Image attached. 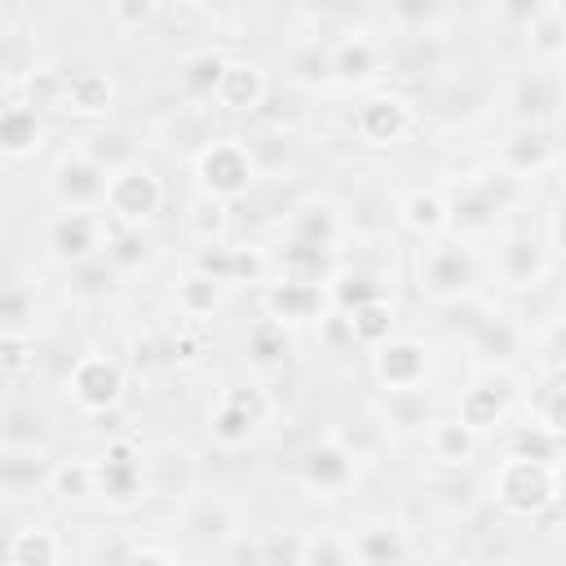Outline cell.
Segmentation results:
<instances>
[{
  "mask_svg": "<svg viewBox=\"0 0 566 566\" xmlns=\"http://www.w3.org/2000/svg\"><path fill=\"white\" fill-rule=\"evenodd\" d=\"M495 500L517 517H539L562 500V473L539 455H509L495 469Z\"/></svg>",
  "mask_w": 566,
  "mask_h": 566,
  "instance_id": "obj_1",
  "label": "cell"
},
{
  "mask_svg": "<svg viewBox=\"0 0 566 566\" xmlns=\"http://www.w3.org/2000/svg\"><path fill=\"white\" fill-rule=\"evenodd\" d=\"M195 181L199 195H212L221 203L243 199L256 181V159L239 137H217L195 155Z\"/></svg>",
  "mask_w": 566,
  "mask_h": 566,
  "instance_id": "obj_2",
  "label": "cell"
},
{
  "mask_svg": "<svg viewBox=\"0 0 566 566\" xmlns=\"http://www.w3.org/2000/svg\"><path fill=\"white\" fill-rule=\"evenodd\" d=\"M429 248L420 252V265H416V279H420V292L433 296V301H455L473 287L478 279V261L469 252L464 239H451V234H438V239H424Z\"/></svg>",
  "mask_w": 566,
  "mask_h": 566,
  "instance_id": "obj_3",
  "label": "cell"
},
{
  "mask_svg": "<svg viewBox=\"0 0 566 566\" xmlns=\"http://www.w3.org/2000/svg\"><path fill=\"white\" fill-rule=\"evenodd\" d=\"M102 203H106V217H115L119 226H142L164 208V181H159L155 168L128 159L115 172H106Z\"/></svg>",
  "mask_w": 566,
  "mask_h": 566,
  "instance_id": "obj_4",
  "label": "cell"
},
{
  "mask_svg": "<svg viewBox=\"0 0 566 566\" xmlns=\"http://www.w3.org/2000/svg\"><path fill=\"white\" fill-rule=\"evenodd\" d=\"M270 411H274V402H270V394L261 385H230V389H221L217 407L208 411L212 442L226 447V451L243 447L248 438H256V429L270 420Z\"/></svg>",
  "mask_w": 566,
  "mask_h": 566,
  "instance_id": "obj_5",
  "label": "cell"
},
{
  "mask_svg": "<svg viewBox=\"0 0 566 566\" xmlns=\"http://www.w3.org/2000/svg\"><path fill=\"white\" fill-rule=\"evenodd\" d=\"M66 394L88 416L111 411L124 398V367L115 358H106V354H80L71 376H66Z\"/></svg>",
  "mask_w": 566,
  "mask_h": 566,
  "instance_id": "obj_6",
  "label": "cell"
},
{
  "mask_svg": "<svg viewBox=\"0 0 566 566\" xmlns=\"http://www.w3.org/2000/svg\"><path fill=\"white\" fill-rule=\"evenodd\" d=\"M106 243H111V230H106V221H102L93 208H66V212L49 226V248H53V256L66 261V265L93 261Z\"/></svg>",
  "mask_w": 566,
  "mask_h": 566,
  "instance_id": "obj_7",
  "label": "cell"
},
{
  "mask_svg": "<svg viewBox=\"0 0 566 566\" xmlns=\"http://www.w3.org/2000/svg\"><path fill=\"white\" fill-rule=\"evenodd\" d=\"M376 380L389 389H420L429 380V345L416 336H385L371 354Z\"/></svg>",
  "mask_w": 566,
  "mask_h": 566,
  "instance_id": "obj_8",
  "label": "cell"
},
{
  "mask_svg": "<svg viewBox=\"0 0 566 566\" xmlns=\"http://www.w3.org/2000/svg\"><path fill=\"white\" fill-rule=\"evenodd\" d=\"M146 491V460L133 442H111L106 455L97 460V495L111 504H133Z\"/></svg>",
  "mask_w": 566,
  "mask_h": 566,
  "instance_id": "obj_9",
  "label": "cell"
},
{
  "mask_svg": "<svg viewBox=\"0 0 566 566\" xmlns=\"http://www.w3.org/2000/svg\"><path fill=\"white\" fill-rule=\"evenodd\" d=\"M327 301H332V287L327 283H301V279H274L270 287H265V314L274 318V323H314V318H323V310H327Z\"/></svg>",
  "mask_w": 566,
  "mask_h": 566,
  "instance_id": "obj_10",
  "label": "cell"
},
{
  "mask_svg": "<svg viewBox=\"0 0 566 566\" xmlns=\"http://www.w3.org/2000/svg\"><path fill=\"white\" fill-rule=\"evenodd\" d=\"M354 128L367 146H394L411 133V106L394 93H376L354 111Z\"/></svg>",
  "mask_w": 566,
  "mask_h": 566,
  "instance_id": "obj_11",
  "label": "cell"
},
{
  "mask_svg": "<svg viewBox=\"0 0 566 566\" xmlns=\"http://www.w3.org/2000/svg\"><path fill=\"white\" fill-rule=\"evenodd\" d=\"M354 464H358V455H354L340 438H327V442H314V447L305 451L301 478H305L310 491L336 495V491H345V486L354 482Z\"/></svg>",
  "mask_w": 566,
  "mask_h": 566,
  "instance_id": "obj_12",
  "label": "cell"
},
{
  "mask_svg": "<svg viewBox=\"0 0 566 566\" xmlns=\"http://www.w3.org/2000/svg\"><path fill=\"white\" fill-rule=\"evenodd\" d=\"M53 195L66 208H93L106 195V168L93 164L84 150H75L66 159H57V168H53Z\"/></svg>",
  "mask_w": 566,
  "mask_h": 566,
  "instance_id": "obj_13",
  "label": "cell"
},
{
  "mask_svg": "<svg viewBox=\"0 0 566 566\" xmlns=\"http://www.w3.org/2000/svg\"><path fill=\"white\" fill-rule=\"evenodd\" d=\"M265 93H270V80H265V71L256 66V62H226V71H221V80H217V93H212V102L221 106V111H234V115H252V111H261V102H265Z\"/></svg>",
  "mask_w": 566,
  "mask_h": 566,
  "instance_id": "obj_14",
  "label": "cell"
},
{
  "mask_svg": "<svg viewBox=\"0 0 566 566\" xmlns=\"http://www.w3.org/2000/svg\"><path fill=\"white\" fill-rule=\"evenodd\" d=\"M509 407H513V385H509L504 376H491V380H473V385L460 394V407H455V416H460L469 429L486 433V429L504 424Z\"/></svg>",
  "mask_w": 566,
  "mask_h": 566,
  "instance_id": "obj_15",
  "label": "cell"
},
{
  "mask_svg": "<svg viewBox=\"0 0 566 566\" xmlns=\"http://www.w3.org/2000/svg\"><path fill=\"white\" fill-rule=\"evenodd\" d=\"M548 274L544 248L535 243V234H509L500 243V279L509 287H539Z\"/></svg>",
  "mask_w": 566,
  "mask_h": 566,
  "instance_id": "obj_16",
  "label": "cell"
},
{
  "mask_svg": "<svg viewBox=\"0 0 566 566\" xmlns=\"http://www.w3.org/2000/svg\"><path fill=\"white\" fill-rule=\"evenodd\" d=\"M62 106H66L71 115H84V119L106 115V111L115 106V80H111L106 71H75V75H66V97H62Z\"/></svg>",
  "mask_w": 566,
  "mask_h": 566,
  "instance_id": "obj_17",
  "label": "cell"
},
{
  "mask_svg": "<svg viewBox=\"0 0 566 566\" xmlns=\"http://www.w3.org/2000/svg\"><path fill=\"white\" fill-rule=\"evenodd\" d=\"M40 137H44V128H40V111H35V106L9 102V106L0 111V150H4L9 159L35 155V150H40Z\"/></svg>",
  "mask_w": 566,
  "mask_h": 566,
  "instance_id": "obj_18",
  "label": "cell"
},
{
  "mask_svg": "<svg viewBox=\"0 0 566 566\" xmlns=\"http://www.w3.org/2000/svg\"><path fill=\"white\" fill-rule=\"evenodd\" d=\"M398 217L411 234L420 239H438L451 230V203L438 195V190H411L402 203H398Z\"/></svg>",
  "mask_w": 566,
  "mask_h": 566,
  "instance_id": "obj_19",
  "label": "cell"
},
{
  "mask_svg": "<svg viewBox=\"0 0 566 566\" xmlns=\"http://www.w3.org/2000/svg\"><path fill=\"white\" fill-rule=\"evenodd\" d=\"M429 455L447 469H464L478 455V429H469L460 416L455 420H433L429 424Z\"/></svg>",
  "mask_w": 566,
  "mask_h": 566,
  "instance_id": "obj_20",
  "label": "cell"
},
{
  "mask_svg": "<svg viewBox=\"0 0 566 566\" xmlns=\"http://www.w3.org/2000/svg\"><path fill=\"white\" fill-rule=\"evenodd\" d=\"M62 557H66V548H62L57 531H49V526H22L4 544V562L9 566H57Z\"/></svg>",
  "mask_w": 566,
  "mask_h": 566,
  "instance_id": "obj_21",
  "label": "cell"
},
{
  "mask_svg": "<svg viewBox=\"0 0 566 566\" xmlns=\"http://www.w3.org/2000/svg\"><path fill=\"white\" fill-rule=\"evenodd\" d=\"M226 279H217V274H208V270H186L181 279H177V287H172V301H177V310L181 314H195V318H208L221 301H226Z\"/></svg>",
  "mask_w": 566,
  "mask_h": 566,
  "instance_id": "obj_22",
  "label": "cell"
},
{
  "mask_svg": "<svg viewBox=\"0 0 566 566\" xmlns=\"http://www.w3.org/2000/svg\"><path fill=\"white\" fill-rule=\"evenodd\" d=\"M349 553H354V562H363V566H389V562L411 557L402 531H398V526H385V522L363 526L358 535H349Z\"/></svg>",
  "mask_w": 566,
  "mask_h": 566,
  "instance_id": "obj_23",
  "label": "cell"
},
{
  "mask_svg": "<svg viewBox=\"0 0 566 566\" xmlns=\"http://www.w3.org/2000/svg\"><path fill=\"white\" fill-rule=\"evenodd\" d=\"M292 239H305V243H318V248H336V239H340L336 203H327V199L301 203L296 217H292Z\"/></svg>",
  "mask_w": 566,
  "mask_h": 566,
  "instance_id": "obj_24",
  "label": "cell"
},
{
  "mask_svg": "<svg viewBox=\"0 0 566 566\" xmlns=\"http://www.w3.org/2000/svg\"><path fill=\"white\" fill-rule=\"evenodd\" d=\"M279 274H283V279H301V283H327V279H332V248L292 239V243L283 248Z\"/></svg>",
  "mask_w": 566,
  "mask_h": 566,
  "instance_id": "obj_25",
  "label": "cell"
},
{
  "mask_svg": "<svg viewBox=\"0 0 566 566\" xmlns=\"http://www.w3.org/2000/svg\"><path fill=\"white\" fill-rule=\"evenodd\" d=\"M345 314V323H349V336H354V345H380L385 336H389V327H394V305L385 301V296H371V301H363V305H354V310H340Z\"/></svg>",
  "mask_w": 566,
  "mask_h": 566,
  "instance_id": "obj_26",
  "label": "cell"
},
{
  "mask_svg": "<svg viewBox=\"0 0 566 566\" xmlns=\"http://www.w3.org/2000/svg\"><path fill=\"white\" fill-rule=\"evenodd\" d=\"M500 159H504V168L513 177H526V172H535V168L548 164V142H544L539 128H517L513 142H504V155Z\"/></svg>",
  "mask_w": 566,
  "mask_h": 566,
  "instance_id": "obj_27",
  "label": "cell"
},
{
  "mask_svg": "<svg viewBox=\"0 0 566 566\" xmlns=\"http://www.w3.org/2000/svg\"><path fill=\"white\" fill-rule=\"evenodd\" d=\"M380 420L385 424H398V429H424V424H433L429 420L424 389H389V398L380 407Z\"/></svg>",
  "mask_w": 566,
  "mask_h": 566,
  "instance_id": "obj_28",
  "label": "cell"
},
{
  "mask_svg": "<svg viewBox=\"0 0 566 566\" xmlns=\"http://www.w3.org/2000/svg\"><path fill=\"white\" fill-rule=\"evenodd\" d=\"M49 482H53V495L62 500H88L97 495V460H62Z\"/></svg>",
  "mask_w": 566,
  "mask_h": 566,
  "instance_id": "obj_29",
  "label": "cell"
},
{
  "mask_svg": "<svg viewBox=\"0 0 566 566\" xmlns=\"http://www.w3.org/2000/svg\"><path fill=\"white\" fill-rule=\"evenodd\" d=\"M526 27H531V49L535 53H544V57H562L566 53V18H562L557 4H544Z\"/></svg>",
  "mask_w": 566,
  "mask_h": 566,
  "instance_id": "obj_30",
  "label": "cell"
},
{
  "mask_svg": "<svg viewBox=\"0 0 566 566\" xmlns=\"http://www.w3.org/2000/svg\"><path fill=\"white\" fill-rule=\"evenodd\" d=\"M186 226H190V234L199 243H221L226 239V203L212 199V195H199L190 203V212H186Z\"/></svg>",
  "mask_w": 566,
  "mask_h": 566,
  "instance_id": "obj_31",
  "label": "cell"
},
{
  "mask_svg": "<svg viewBox=\"0 0 566 566\" xmlns=\"http://www.w3.org/2000/svg\"><path fill=\"white\" fill-rule=\"evenodd\" d=\"M248 358H252L256 367H274V363H283V358H287L283 323H274V318L256 323V327L248 332Z\"/></svg>",
  "mask_w": 566,
  "mask_h": 566,
  "instance_id": "obj_32",
  "label": "cell"
},
{
  "mask_svg": "<svg viewBox=\"0 0 566 566\" xmlns=\"http://www.w3.org/2000/svg\"><path fill=\"white\" fill-rule=\"evenodd\" d=\"M332 71L340 75V80H367V75H376V49L367 44V40H345L336 53H332Z\"/></svg>",
  "mask_w": 566,
  "mask_h": 566,
  "instance_id": "obj_33",
  "label": "cell"
},
{
  "mask_svg": "<svg viewBox=\"0 0 566 566\" xmlns=\"http://www.w3.org/2000/svg\"><path fill=\"white\" fill-rule=\"evenodd\" d=\"M221 71H226V57H217V53H199V57H190V62L181 66V88H186L190 97H212Z\"/></svg>",
  "mask_w": 566,
  "mask_h": 566,
  "instance_id": "obj_34",
  "label": "cell"
},
{
  "mask_svg": "<svg viewBox=\"0 0 566 566\" xmlns=\"http://www.w3.org/2000/svg\"><path fill=\"white\" fill-rule=\"evenodd\" d=\"M31 367H35V340L27 332H18V327H4V336H0V371L9 380H18Z\"/></svg>",
  "mask_w": 566,
  "mask_h": 566,
  "instance_id": "obj_35",
  "label": "cell"
},
{
  "mask_svg": "<svg viewBox=\"0 0 566 566\" xmlns=\"http://www.w3.org/2000/svg\"><path fill=\"white\" fill-rule=\"evenodd\" d=\"M62 97H66V75H57V71H31L27 75V106H35V111H44V106H62Z\"/></svg>",
  "mask_w": 566,
  "mask_h": 566,
  "instance_id": "obj_36",
  "label": "cell"
},
{
  "mask_svg": "<svg viewBox=\"0 0 566 566\" xmlns=\"http://www.w3.org/2000/svg\"><path fill=\"white\" fill-rule=\"evenodd\" d=\"M327 287H332V305H340V310H354V305L380 296V287H376L367 274H332Z\"/></svg>",
  "mask_w": 566,
  "mask_h": 566,
  "instance_id": "obj_37",
  "label": "cell"
},
{
  "mask_svg": "<svg viewBox=\"0 0 566 566\" xmlns=\"http://www.w3.org/2000/svg\"><path fill=\"white\" fill-rule=\"evenodd\" d=\"M186 531L195 535H230V509L221 500H199L186 517Z\"/></svg>",
  "mask_w": 566,
  "mask_h": 566,
  "instance_id": "obj_38",
  "label": "cell"
},
{
  "mask_svg": "<svg viewBox=\"0 0 566 566\" xmlns=\"http://www.w3.org/2000/svg\"><path fill=\"white\" fill-rule=\"evenodd\" d=\"M270 256L261 248H230V283H265Z\"/></svg>",
  "mask_w": 566,
  "mask_h": 566,
  "instance_id": "obj_39",
  "label": "cell"
},
{
  "mask_svg": "<svg viewBox=\"0 0 566 566\" xmlns=\"http://www.w3.org/2000/svg\"><path fill=\"white\" fill-rule=\"evenodd\" d=\"M93 164H102L106 172H115L119 164H128L133 159V146L124 142V137H84V146H80Z\"/></svg>",
  "mask_w": 566,
  "mask_h": 566,
  "instance_id": "obj_40",
  "label": "cell"
},
{
  "mask_svg": "<svg viewBox=\"0 0 566 566\" xmlns=\"http://www.w3.org/2000/svg\"><path fill=\"white\" fill-rule=\"evenodd\" d=\"M557 447H562V438H557V433H548L544 424L522 429V433L513 438V451H517V455H539V460H553V455H557Z\"/></svg>",
  "mask_w": 566,
  "mask_h": 566,
  "instance_id": "obj_41",
  "label": "cell"
},
{
  "mask_svg": "<svg viewBox=\"0 0 566 566\" xmlns=\"http://www.w3.org/2000/svg\"><path fill=\"white\" fill-rule=\"evenodd\" d=\"M539 424L566 442V380L544 394V402H539Z\"/></svg>",
  "mask_w": 566,
  "mask_h": 566,
  "instance_id": "obj_42",
  "label": "cell"
},
{
  "mask_svg": "<svg viewBox=\"0 0 566 566\" xmlns=\"http://www.w3.org/2000/svg\"><path fill=\"white\" fill-rule=\"evenodd\" d=\"M137 230H142V226H124V234H111L106 256L119 261V265H133V261L142 256V234H137Z\"/></svg>",
  "mask_w": 566,
  "mask_h": 566,
  "instance_id": "obj_43",
  "label": "cell"
},
{
  "mask_svg": "<svg viewBox=\"0 0 566 566\" xmlns=\"http://www.w3.org/2000/svg\"><path fill=\"white\" fill-rule=\"evenodd\" d=\"M111 13H115V22H119V27L137 31L142 22H150V18H155V0H111Z\"/></svg>",
  "mask_w": 566,
  "mask_h": 566,
  "instance_id": "obj_44",
  "label": "cell"
},
{
  "mask_svg": "<svg viewBox=\"0 0 566 566\" xmlns=\"http://www.w3.org/2000/svg\"><path fill=\"white\" fill-rule=\"evenodd\" d=\"M517 106H522V115H531V119L544 111V93H539V80L522 84V93H517Z\"/></svg>",
  "mask_w": 566,
  "mask_h": 566,
  "instance_id": "obj_45",
  "label": "cell"
},
{
  "mask_svg": "<svg viewBox=\"0 0 566 566\" xmlns=\"http://www.w3.org/2000/svg\"><path fill=\"white\" fill-rule=\"evenodd\" d=\"M548 239H553V248H557V256L566 261V203L553 212V221H548Z\"/></svg>",
  "mask_w": 566,
  "mask_h": 566,
  "instance_id": "obj_46",
  "label": "cell"
},
{
  "mask_svg": "<svg viewBox=\"0 0 566 566\" xmlns=\"http://www.w3.org/2000/svg\"><path fill=\"white\" fill-rule=\"evenodd\" d=\"M128 562H177L168 548H128Z\"/></svg>",
  "mask_w": 566,
  "mask_h": 566,
  "instance_id": "obj_47",
  "label": "cell"
},
{
  "mask_svg": "<svg viewBox=\"0 0 566 566\" xmlns=\"http://www.w3.org/2000/svg\"><path fill=\"white\" fill-rule=\"evenodd\" d=\"M548 340H553V349H557V358H566V323H557Z\"/></svg>",
  "mask_w": 566,
  "mask_h": 566,
  "instance_id": "obj_48",
  "label": "cell"
},
{
  "mask_svg": "<svg viewBox=\"0 0 566 566\" xmlns=\"http://www.w3.org/2000/svg\"><path fill=\"white\" fill-rule=\"evenodd\" d=\"M199 4H203V9H230L234 0H199Z\"/></svg>",
  "mask_w": 566,
  "mask_h": 566,
  "instance_id": "obj_49",
  "label": "cell"
},
{
  "mask_svg": "<svg viewBox=\"0 0 566 566\" xmlns=\"http://www.w3.org/2000/svg\"><path fill=\"white\" fill-rule=\"evenodd\" d=\"M557 9H562V18H566V0H562V4H557Z\"/></svg>",
  "mask_w": 566,
  "mask_h": 566,
  "instance_id": "obj_50",
  "label": "cell"
},
{
  "mask_svg": "<svg viewBox=\"0 0 566 566\" xmlns=\"http://www.w3.org/2000/svg\"><path fill=\"white\" fill-rule=\"evenodd\" d=\"M562 57H566V53H562Z\"/></svg>",
  "mask_w": 566,
  "mask_h": 566,
  "instance_id": "obj_51",
  "label": "cell"
}]
</instances>
